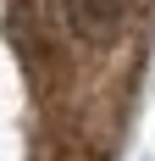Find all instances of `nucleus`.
Masks as SVG:
<instances>
[{
	"label": "nucleus",
	"instance_id": "1",
	"mask_svg": "<svg viewBox=\"0 0 155 161\" xmlns=\"http://www.w3.org/2000/svg\"><path fill=\"white\" fill-rule=\"evenodd\" d=\"M133 6L139 0H67V28L78 39H111V33H122Z\"/></svg>",
	"mask_w": 155,
	"mask_h": 161
}]
</instances>
